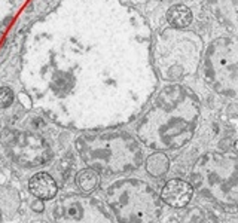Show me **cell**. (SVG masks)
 Returning <instances> with one entry per match:
<instances>
[{
  "label": "cell",
  "instance_id": "4",
  "mask_svg": "<svg viewBox=\"0 0 238 223\" xmlns=\"http://www.w3.org/2000/svg\"><path fill=\"white\" fill-rule=\"evenodd\" d=\"M167 21L176 28H186L192 22V12L184 5H174L167 12Z\"/></svg>",
  "mask_w": 238,
  "mask_h": 223
},
{
  "label": "cell",
  "instance_id": "2",
  "mask_svg": "<svg viewBox=\"0 0 238 223\" xmlns=\"http://www.w3.org/2000/svg\"><path fill=\"white\" fill-rule=\"evenodd\" d=\"M28 190L36 198L48 201V199L55 198V195L58 193V184H57V182L54 180V177L51 174H48V173H37V174H34L30 179Z\"/></svg>",
  "mask_w": 238,
  "mask_h": 223
},
{
  "label": "cell",
  "instance_id": "3",
  "mask_svg": "<svg viewBox=\"0 0 238 223\" xmlns=\"http://www.w3.org/2000/svg\"><path fill=\"white\" fill-rule=\"evenodd\" d=\"M144 170H146V173L150 177H153V179H162L170 171V158L165 155V153H162V152L150 153L146 158Z\"/></svg>",
  "mask_w": 238,
  "mask_h": 223
},
{
  "label": "cell",
  "instance_id": "6",
  "mask_svg": "<svg viewBox=\"0 0 238 223\" xmlns=\"http://www.w3.org/2000/svg\"><path fill=\"white\" fill-rule=\"evenodd\" d=\"M14 103V92L11 88H0V109H6Z\"/></svg>",
  "mask_w": 238,
  "mask_h": 223
},
{
  "label": "cell",
  "instance_id": "8",
  "mask_svg": "<svg viewBox=\"0 0 238 223\" xmlns=\"http://www.w3.org/2000/svg\"><path fill=\"white\" fill-rule=\"evenodd\" d=\"M0 220H2V214H0Z\"/></svg>",
  "mask_w": 238,
  "mask_h": 223
},
{
  "label": "cell",
  "instance_id": "7",
  "mask_svg": "<svg viewBox=\"0 0 238 223\" xmlns=\"http://www.w3.org/2000/svg\"><path fill=\"white\" fill-rule=\"evenodd\" d=\"M31 210L36 211V213H42L43 210H45V205H43V199H39V198H36V201L31 202Z\"/></svg>",
  "mask_w": 238,
  "mask_h": 223
},
{
  "label": "cell",
  "instance_id": "1",
  "mask_svg": "<svg viewBox=\"0 0 238 223\" xmlns=\"http://www.w3.org/2000/svg\"><path fill=\"white\" fill-rule=\"evenodd\" d=\"M194 196V188L183 179H170L161 189V199L171 208H184Z\"/></svg>",
  "mask_w": 238,
  "mask_h": 223
},
{
  "label": "cell",
  "instance_id": "5",
  "mask_svg": "<svg viewBox=\"0 0 238 223\" xmlns=\"http://www.w3.org/2000/svg\"><path fill=\"white\" fill-rule=\"evenodd\" d=\"M76 184L82 192L91 193L100 186V176H98V173L95 170L83 168L76 176Z\"/></svg>",
  "mask_w": 238,
  "mask_h": 223
}]
</instances>
